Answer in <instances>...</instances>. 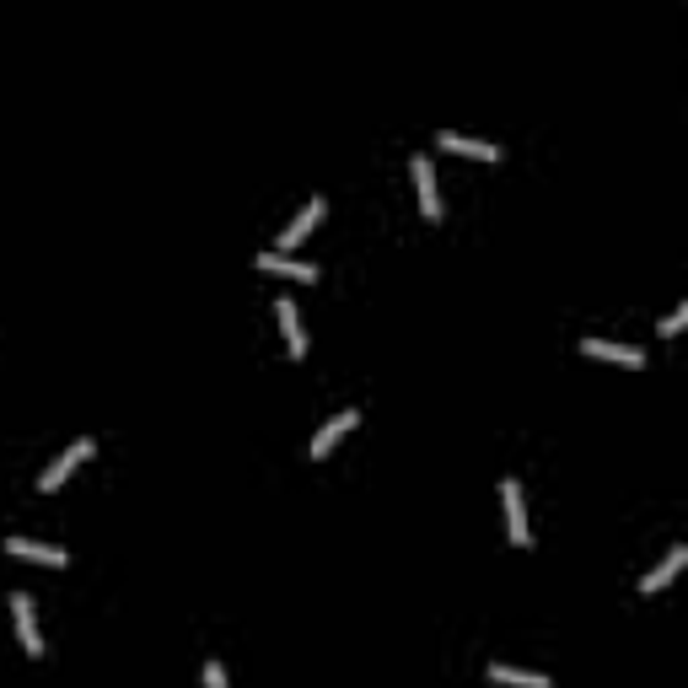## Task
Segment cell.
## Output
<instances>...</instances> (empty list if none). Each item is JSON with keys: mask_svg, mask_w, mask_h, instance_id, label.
<instances>
[{"mask_svg": "<svg viewBox=\"0 0 688 688\" xmlns=\"http://www.w3.org/2000/svg\"><path fill=\"white\" fill-rule=\"evenodd\" d=\"M92 452H97V441H92V436H81V441H70V447H65V452H60V457H54V463H49V468H43V473H38V490H43V495H49V490H60V484L70 479V468H76V463H86V457H92Z\"/></svg>", "mask_w": 688, "mask_h": 688, "instance_id": "cell-1", "label": "cell"}, {"mask_svg": "<svg viewBox=\"0 0 688 688\" xmlns=\"http://www.w3.org/2000/svg\"><path fill=\"white\" fill-rule=\"evenodd\" d=\"M490 678H495V683H511V688H554L549 678H543V672H527V667H506V662H495V667H490Z\"/></svg>", "mask_w": 688, "mask_h": 688, "instance_id": "cell-13", "label": "cell"}, {"mask_svg": "<svg viewBox=\"0 0 688 688\" xmlns=\"http://www.w3.org/2000/svg\"><path fill=\"white\" fill-rule=\"evenodd\" d=\"M205 688H226V667L215 662V656H210V662H205Z\"/></svg>", "mask_w": 688, "mask_h": 688, "instance_id": "cell-14", "label": "cell"}, {"mask_svg": "<svg viewBox=\"0 0 688 688\" xmlns=\"http://www.w3.org/2000/svg\"><path fill=\"white\" fill-rule=\"evenodd\" d=\"M11 613H17V635H22V651H27V656H43V635H38V613H33V597H27V592H11Z\"/></svg>", "mask_w": 688, "mask_h": 688, "instance_id": "cell-4", "label": "cell"}, {"mask_svg": "<svg viewBox=\"0 0 688 688\" xmlns=\"http://www.w3.org/2000/svg\"><path fill=\"white\" fill-rule=\"evenodd\" d=\"M500 500H506V533L516 549H527L533 543V527H527V500H522V484L516 479H500Z\"/></svg>", "mask_w": 688, "mask_h": 688, "instance_id": "cell-2", "label": "cell"}, {"mask_svg": "<svg viewBox=\"0 0 688 688\" xmlns=\"http://www.w3.org/2000/svg\"><path fill=\"white\" fill-rule=\"evenodd\" d=\"M409 172H414V189H420V215L425 221H441V194H436V167H430V156L414 151Z\"/></svg>", "mask_w": 688, "mask_h": 688, "instance_id": "cell-3", "label": "cell"}, {"mask_svg": "<svg viewBox=\"0 0 688 688\" xmlns=\"http://www.w3.org/2000/svg\"><path fill=\"white\" fill-rule=\"evenodd\" d=\"M688 323V301H683V307L678 312H667V318H662V334H678V328Z\"/></svg>", "mask_w": 688, "mask_h": 688, "instance_id": "cell-15", "label": "cell"}, {"mask_svg": "<svg viewBox=\"0 0 688 688\" xmlns=\"http://www.w3.org/2000/svg\"><path fill=\"white\" fill-rule=\"evenodd\" d=\"M688 565V549H683V543H672V549H667V559H662V565H656L651 570V576H640V592H662V586L672 581V576H678V570Z\"/></svg>", "mask_w": 688, "mask_h": 688, "instance_id": "cell-11", "label": "cell"}, {"mask_svg": "<svg viewBox=\"0 0 688 688\" xmlns=\"http://www.w3.org/2000/svg\"><path fill=\"white\" fill-rule=\"evenodd\" d=\"M441 146H447V151H463V156H479V162H495V156H500L495 140H473V135H457V129L441 135Z\"/></svg>", "mask_w": 688, "mask_h": 688, "instance_id": "cell-12", "label": "cell"}, {"mask_svg": "<svg viewBox=\"0 0 688 688\" xmlns=\"http://www.w3.org/2000/svg\"><path fill=\"white\" fill-rule=\"evenodd\" d=\"M586 355H597V361H619V366H645V350L635 344H613V339H581Z\"/></svg>", "mask_w": 688, "mask_h": 688, "instance_id": "cell-8", "label": "cell"}, {"mask_svg": "<svg viewBox=\"0 0 688 688\" xmlns=\"http://www.w3.org/2000/svg\"><path fill=\"white\" fill-rule=\"evenodd\" d=\"M275 312H280V328H285V350L301 361V355H307V328H301V318H296V301L275 296Z\"/></svg>", "mask_w": 688, "mask_h": 688, "instance_id": "cell-5", "label": "cell"}, {"mask_svg": "<svg viewBox=\"0 0 688 688\" xmlns=\"http://www.w3.org/2000/svg\"><path fill=\"white\" fill-rule=\"evenodd\" d=\"M6 554L33 559V565H65V559H70L60 543H33V538H6Z\"/></svg>", "mask_w": 688, "mask_h": 688, "instance_id": "cell-6", "label": "cell"}, {"mask_svg": "<svg viewBox=\"0 0 688 688\" xmlns=\"http://www.w3.org/2000/svg\"><path fill=\"white\" fill-rule=\"evenodd\" d=\"M323 210H328V199H323V194H312L307 205H301V215H296V221H291V226H285V232H280V248H296V242L307 237L312 226H318V215H323Z\"/></svg>", "mask_w": 688, "mask_h": 688, "instance_id": "cell-9", "label": "cell"}, {"mask_svg": "<svg viewBox=\"0 0 688 688\" xmlns=\"http://www.w3.org/2000/svg\"><path fill=\"white\" fill-rule=\"evenodd\" d=\"M253 264H258V269H275V275H291V280H318V264L291 258V253H258Z\"/></svg>", "mask_w": 688, "mask_h": 688, "instance_id": "cell-10", "label": "cell"}, {"mask_svg": "<svg viewBox=\"0 0 688 688\" xmlns=\"http://www.w3.org/2000/svg\"><path fill=\"white\" fill-rule=\"evenodd\" d=\"M355 425H361V409H339L334 420H328L318 436H312V457H328V452H334V441L344 436V430H355Z\"/></svg>", "mask_w": 688, "mask_h": 688, "instance_id": "cell-7", "label": "cell"}]
</instances>
